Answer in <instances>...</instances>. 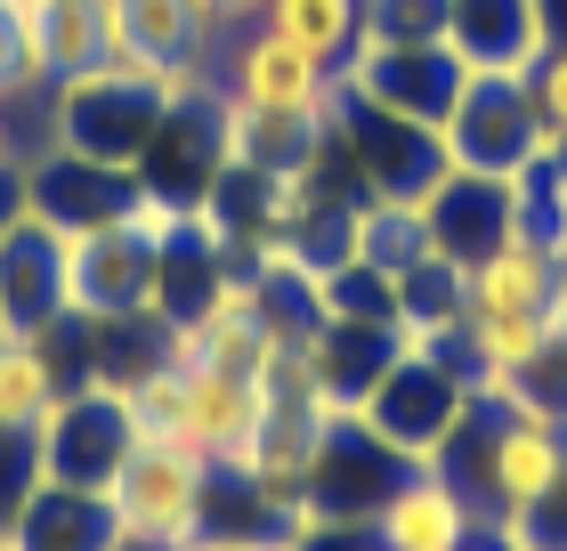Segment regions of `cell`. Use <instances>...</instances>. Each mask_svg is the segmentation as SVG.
Listing matches in <instances>:
<instances>
[{
    "instance_id": "6da1fadb",
    "label": "cell",
    "mask_w": 567,
    "mask_h": 551,
    "mask_svg": "<svg viewBox=\"0 0 567 551\" xmlns=\"http://www.w3.org/2000/svg\"><path fill=\"white\" fill-rule=\"evenodd\" d=\"M212 487L219 470L195 455V446H171V438H131V455L114 462L106 479V519L122 543L138 551H195L212 535Z\"/></svg>"
},
{
    "instance_id": "7a4b0ae2",
    "label": "cell",
    "mask_w": 567,
    "mask_h": 551,
    "mask_svg": "<svg viewBox=\"0 0 567 551\" xmlns=\"http://www.w3.org/2000/svg\"><path fill=\"white\" fill-rule=\"evenodd\" d=\"M227 98L251 106V114H276V122H324L332 65L292 49V41H276L268 24H251V33L227 49Z\"/></svg>"
},
{
    "instance_id": "3957f363",
    "label": "cell",
    "mask_w": 567,
    "mask_h": 551,
    "mask_svg": "<svg viewBox=\"0 0 567 551\" xmlns=\"http://www.w3.org/2000/svg\"><path fill=\"white\" fill-rule=\"evenodd\" d=\"M478 535H495V528H486L478 503L437 462L405 470V479L390 487V503L373 511V543L381 551H471Z\"/></svg>"
},
{
    "instance_id": "277c9868",
    "label": "cell",
    "mask_w": 567,
    "mask_h": 551,
    "mask_svg": "<svg viewBox=\"0 0 567 551\" xmlns=\"http://www.w3.org/2000/svg\"><path fill=\"white\" fill-rule=\"evenodd\" d=\"M559 276H567L559 244H544V235H519V227H511L495 252L462 259V317H551Z\"/></svg>"
},
{
    "instance_id": "5b68a950",
    "label": "cell",
    "mask_w": 567,
    "mask_h": 551,
    "mask_svg": "<svg viewBox=\"0 0 567 551\" xmlns=\"http://www.w3.org/2000/svg\"><path fill=\"white\" fill-rule=\"evenodd\" d=\"M65 398V374L49 357V333H0V430L33 438Z\"/></svg>"
},
{
    "instance_id": "8992f818",
    "label": "cell",
    "mask_w": 567,
    "mask_h": 551,
    "mask_svg": "<svg viewBox=\"0 0 567 551\" xmlns=\"http://www.w3.org/2000/svg\"><path fill=\"white\" fill-rule=\"evenodd\" d=\"M260 24L276 41H292V49H308V58L332 65L341 49H357L373 33V0H268Z\"/></svg>"
},
{
    "instance_id": "52a82bcc",
    "label": "cell",
    "mask_w": 567,
    "mask_h": 551,
    "mask_svg": "<svg viewBox=\"0 0 567 551\" xmlns=\"http://www.w3.org/2000/svg\"><path fill=\"white\" fill-rule=\"evenodd\" d=\"M519 82H527L535 130H544V154H567V49H544Z\"/></svg>"
},
{
    "instance_id": "ba28073f",
    "label": "cell",
    "mask_w": 567,
    "mask_h": 551,
    "mask_svg": "<svg viewBox=\"0 0 567 551\" xmlns=\"http://www.w3.org/2000/svg\"><path fill=\"white\" fill-rule=\"evenodd\" d=\"M187 9H195L203 24H219V33H236V24H260L268 0H187Z\"/></svg>"
},
{
    "instance_id": "9c48e42d",
    "label": "cell",
    "mask_w": 567,
    "mask_h": 551,
    "mask_svg": "<svg viewBox=\"0 0 567 551\" xmlns=\"http://www.w3.org/2000/svg\"><path fill=\"white\" fill-rule=\"evenodd\" d=\"M0 154H9V130H0Z\"/></svg>"
},
{
    "instance_id": "30bf717a",
    "label": "cell",
    "mask_w": 567,
    "mask_h": 551,
    "mask_svg": "<svg viewBox=\"0 0 567 551\" xmlns=\"http://www.w3.org/2000/svg\"><path fill=\"white\" fill-rule=\"evenodd\" d=\"M122 551H138V543H122Z\"/></svg>"
},
{
    "instance_id": "8fae6325",
    "label": "cell",
    "mask_w": 567,
    "mask_h": 551,
    "mask_svg": "<svg viewBox=\"0 0 567 551\" xmlns=\"http://www.w3.org/2000/svg\"><path fill=\"white\" fill-rule=\"evenodd\" d=\"M373 551H381V543H373Z\"/></svg>"
}]
</instances>
